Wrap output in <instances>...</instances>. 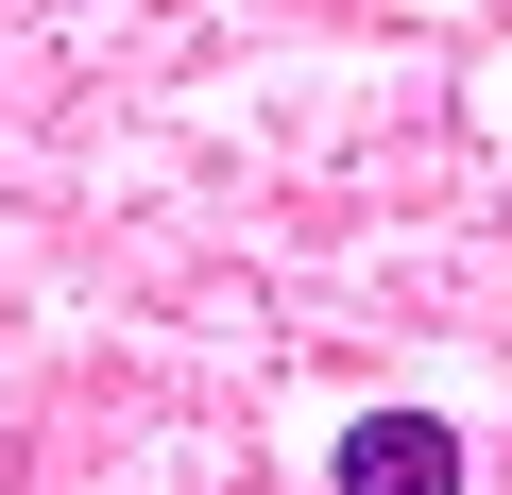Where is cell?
Segmentation results:
<instances>
[{"mask_svg":"<svg viewBox=\"0 0 512 495\" xmlns=\"http://www.w3.org/2000/svg\"><path fill=\"white\" fill-rule=\"evenodd\" d=\"M342 495H461V427L444 410H359L342 427Z\"/></svg>","mask_w":512,"mask_h":495,"instance_id":"6da1fadb","label":"cell"}]
</instances>
